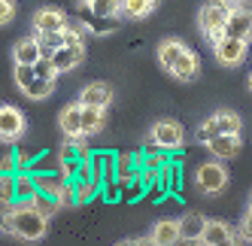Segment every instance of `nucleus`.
I'll list each match as a JSON object with an SVG mask.
<instances>
[{
  "instance_id": "f257e3e1",
  "label": "nucleus",
  "mask_w": 252,
  "mask_h": 246,
  "mask_svg": "<svg viewBox=\"0 0 252 246\" xmlns=\"http://www.w3.org/2000/svg\"><path fill=\"white\" fill-rule=\"evenodd\" d=\"M15 228H12V237H19L25 243H37L46 237L49 231V219L40 213L33 204H19L15 201Z\"/></svg>"
},
{
  "instance_id": "e433bc0d",
  "label": "nucleus",
  "mask_w": 252,
  "mask_h": 246,
  "mask_svg": "<svg viewBox=\"0 0 252 246\" xmlns=\"http://www.w3.org/2000/svg\"><path fill=\"white\" fill-rule=\"evenodd\" d=\"M33 76H37V73H33V64H15V85H19L22 92L31 85Z\"/></svg>"
},
{
  "instance_id": "c03bdc74",
  "label": "nucleus",
  "mask_w": 252,
  "mask_h": 246,
  "mask_svg": "<svg viewBox=\"0 0 252 246\" xmlns=\"http://www.w3.org/2000/svg\"><path fill=\"white\" fill-rule=\"evenodd\" d=\"M116 246H134V240H122V243H116Z\"/></svg>"
},
{
  "instance_id": "c756f323",
  "label": "nucleus",
  "mask_w": 252,
  "mask_h": 246,
  "mask_svg": "<svg viewBox=\"0 0 252 246\" xmlns=\"http://www.w3.org/2000/svg\"><path fill=\"white\" fill-rule=\"evenodd\" d=\"M55 201H58L61 207H76V177H64V183H61V188H58Z\"/></svg>"
},
{
  "instance_id": "a18cd8bd",
  "label": "nucleus",
  "mask_w": 252,
  "mask_h": 246,
  "mask_svg": "<svg viewBox=\"0 0 252 246\" xmlns=\"http://www.w3.org/2000/svg\"><path fill=\"white\" fill-rule=\"evenodd\" d=\"M246 85H249V92H252V73H249V79H246Z\"/></svg>"
},
{
  "instance_id": "f8f14e48",
  "label": "nucleus",
  "mask_w": 252,
  "mask_h": 246,
  "mask_svg": "<svg viewBox=\"0 0 252 246\" xmlns=\"http://www.w3.org/2000/svg\"><path fill=\"white\" fill-rule=\"evenodd\" d=\"M52 64H55V70L58 73H70V70H76L82 61H85V46H61V49H55L52 52Z\"/></svg>"
},
{
  "instance_id": "bb28decb",
  "label": "nucleus",
  "mask_w": 252,
  "mask_h": 246,
  "mask_svg": "<svg viewBox=\"0 0 252 246\" xmlns=\"http://www.w3.org/2000/svg\"><path fill=\"white\" fill-rule=\"evenodd\" d=\"M52 92H55V82H52V79H40V76H33L31 85L25 89V94L31 100H46V97H52Z\"/></svg>"
},
{
  "instance_id": "37998d69",
  "label": "nucleus",
  "mask_w": 252,
  "mask_h": 246,
  "mask_svg": "<svg viewBox=\"0 0 252 246\" xmlns=\"http://www.w3.org/2000/svg\"><path fill=\"white\" fill-rule=\"evenodd\" d=\"M134 246H158V243H155V240H152V237L146 234V237H140V240H134Z\"/></svg>"
},
{
  "instance_id": "f03ea898",
  "label": "nucleus",
  "mask_w": 252,
  "mask_h": 246,
  "mask_svg": "<svg viewBox=\"0 0 252 246\" xmlns=\"http://www.w3.org/2000/svg\"><path fill=\"white\" fill-rule=\"evenodd\" d=\"M228 12H231V6L225 3V0H210V3H204L201 9H197V28H201V33L207 37L210 46L225 37Z\"/></svg>"
},
{
  "instance_id": "5701e85b",
  "label": "nucleus",
  "mask_w": 252,
  "mask_h": 246,
  "mask_svg": "<svg viewBox=\"0 0 252 246\" xmlns=\"http://www.w3.org/2000/svg\"><path fill=\"white\" fill-rule=\"evenodd\" d=\"M43 58V52H40V46H37V40L33 37H28V40H19L12 46V61L15 64H37Z\"/></svg>"
},
{
  "instance_id": "7ed1b4c3",
  "label": "nucleus",
  "mask_w": 252,
  "mask_h": 246,
  "mask_svg": "<svg viewBox=\"0 0 252 246\" xmlns=\"http://www.w3.org/2000/svg\"><path fill=\"white\" fill-rule=\"evenodd\" d=\"M186 143V128L176 119H158L149 128L146 149H164V152H179Z\"/></svg>"
},
{
  "instance_id": "4be33fe9",
  "label": "nucleus",
  "mask_w": 252,
  "mask_h": 246,
  "mask_svg": "<svg viewBox=\"0 0 252 246\" xmlns=\"http://www.w3.org/2000/svg\"><path fill=\"white\" fill-rule=\"evenodd\" d=\"M155 6H158V0H122L119 15L122 19H131V22H140V19H146V15H152Z\"/></svg>"
},
{
  "instance_id": "39448f33",
  "label": "nucleus",
  "mask_w": 252,
  "mask_h": 246,
  "mask_svg": "<svg viewBox=\"0 0 252 246\" xmlns=\"http://www.w3.org/2000/svg\"><path fill=\"white\" fill-rule=\"evenodd\" d=\"M194 185H197V191H204V195H219V191H225V185H228V170L219 161H207V164L197 167Z\"/></svg>"
},
{
  "instance_id": "a211bd4d",
  "label": "nucleus",
  "mask_w": 252,
  "mask_h": 246,
  "mask_svg": "<svg viewBox=\"0 0 252 246\" xmlns=\"http://www.w3.org/2000/svg\"><path fill=\"white\" fill-rule=\"evenodd\" d=\"M149 237L158 243V246H173L179 237V219H158L155 225H152V231H149Z\"/></svg>"
},
{
  "instance_id": "473e14b6",
  "label": "nucleus",
  "mask_w": 252,
  "mask_h": 246,
  "mask_svg": "<svg viewBox=\"0 0 252 246\" xmlns=\"http://www.w3.org/2000/svg\"><path fill=\"white\" fill-rule=\"evenodd\" d=\"M31 204H33V207H37V210H40V213H43L46 219H52V216H55V213H58V210H61V204H58L55 198H52V195H43V191H40V195H37V198H33Z\"/></svg>"
},
{
  "instance_id": "4c0bfd02",
  "label": "nucleus",
  "mask_w": 252,
  "mask_h": 246,
  "mask_svg": "<svg viewBox=\"0 0 252 246\" xmlns=\"http://www.w3.org/2000/svg\"><path fill=\"white\" fill-rule=\"evenodd\" d=\"M19 170H22V164H19V158H15V149L0 155V173H19Z\"/></svg>"
},
{
  "instance_id": "49530a36",
  "label": "nucleus",
  "mask_w": 252,
  "mask_h": 246,
  "mask_svg": "<svg viewBox=\"0 0 252 246\" xmlns=\"http://www.w3.org/2000/svg\"><path fill=\"white\" fill-rule=\"evenodd\" d=\"M225 3H228V6H234V3H240V0H225Z\"/></svg>"
},
{
  "instance_id": "cd10ccee",
  "label": "nucleus",
  "mask_w": 252,
  "mask_h": 246,
  "mask_svg": "<svg viewBox=\"0 0 252 246\" xmlns=\"http://www.w3.org/2000/svg\"><path fill=\"white\" fill-rule=\"evenodd\" d=\"M61 33H64V43H67V46H85V33H88V31H85V25H82L79 19H70Z\"/></svg>"
},
{
  "instance_id": "2f4dec72",
  "label": "nucleus",
  "mask_w": 252,
  "mask_h": 246,
  "mask_svg": "<svg viewBox=\"0 0 252 246\" xmlns=\"http://www.w3.org/2000/svg\"><path fill=\"white\" fill-rule=\"evenodd\" d=\"M79 3H85L94 12H103V15H119L122 9V0H79Z\"/></svg>"
},
{
  "instance_id": "dca6fc26",
  "label": "nucleus",
  "mask_w": 252,
  "mask_h": 246,
  "mask_svg": "<svg viewBox=\"0 0 252 246\" xmlns=\"http://www.w3.org/2000/svg\"><path fill=\"white\" fill-rule=\"evenodd\" d=\"M197 73H201V55H197L194 49H186L183 58L176 61V67L170 70V76L179 79V82H194Z\"/></svg>"
},
{
  "instance_id": "79ce46f5",
  "label": "nucleus",
  "mask_w": 252,
  "mask_h": 246,
  "mask_svg": "<svg viewBox=\"0 0 252 246\" xmlns=\"http://www.w3.org/2000/svg\"><path fill=\"white\" fill-rule=\"evenodd\" d=\"M173 246H201V240H191V237H179Z\"/></svg>"
},
{
  "instance_id": "2eb2a0df",
  "label": "nucleus",
  "mask_w": 252,
  "mask_h": 246,
  "mask_svg": "<svg viewBox=\"0 0 252 246\" xmlns=\"http://www.w3.org/2000/svg\"><path fill=\"white\" fill-rule=\"evenodd\" d=\"M79 103L82 107H97V110H106L113 103V89L106 82H92L85 85L82 94H79Z\"/></svg>"
},
{
  "instance_id": "6ab92c4d",
  "label": "nucleus",
  "mask_w": 252,
  "mask_h": 246,
  "mask_svg": "<svg viewBox=\"0 0 252 246\" xmlns=\"http://www.w3.org/2000/svg\"><path fill=\"white\" fill-rule=\"evenodd\" d=\"M37 195H40V188H37V180H33V170L22 167L19 173H15V201H19V204H31Z\"/></svg>"
},
{
  "instance_id": "de8ad7c7",
  "label": "nucleus",
  "mask_w": 252,
  "mask_h": 246,
  "mask_svg": "<svg viewBox=\"0 0 252 246\" xmlns=\"http://www.w3.org/2000/svg\"><path fill=\"white\" fill-rule=\"evenodd\" d=\"M246 210H252V198H249V207H246Z\"/></svg>"
},
{
  "instance_id": "a19ab883",
  "label": "nucleus",
  "mask_w": 252,
  "mask_h": 246,
  "mask_svg": "<svg viewBox=\"0 0 252 246\" xmlns=\"http://www.w3.org/2000/svg\"><path fill=\"white\" fill-rule=\"evenodd\" d=\"M219 246H243V237H240V234H237V231H234V234H231V237H228V240H222V243H219Z\"/></svg>"
},
{
  "instance_id": "ea45409f",
  "label": "nucleus",
  "mask_w": 252,
  "mask_h": 246,
  "mask_svg": "<svg viewBox=\"0 0 252 246\" xmlns=\"http://www.w3.org/2000/svg\"><path fill=\"white\" fill-rule=\"evenodd\" d=\"M237 234L243 237V243H252V210H246V216L240 222V231Z\"/></svg>"
},
{
  "instance_id": "6e6552de",
  "label": "nucleus",
  "mask_w": 252,
  "mask_h": 246,
  "mask_svg": "<svg viewBox=\"0 0 252 246\" xmlns=\"http://www.w3.org/2000/svg\"><path fill=\"white\" fill-rule=\"evenodd\" d=\"M246 52H249V43L237 37H222L219 43H213V55L222 67H240L246 61Z\"/></svg>"
},
{
  "instance_id": "09e8293b",
  "label": "nucleus",
  "mask_w": 252,
  "mask_h": 246,
  "mask_svg": "<svg viewBox=\"0 0 252 246\" xmlns=\"http://www.w3.org/2000/svg\"><path fill=\"white\" fill-rule=\"evenodd\" d=\"M201 246H204V243H201Z\"/></svg>"
},
{
  "instance_id": "423d86ee",
  "label": "nucleus",
  "mask_w": 252,
  "mask_h": 246,
  "mask_svg": "<svg viewBox=\"0 0 252 246\" xmlns=\"http://www.w3.org/2000/svg\"><path fill=\"white\" fill-rule=\"evenodd\" d=\"M225 37H237V40H252V3L240 0L234 3L228 12V22H225Z\"/></svg>"
},
{
  "instance_id": "393cba45",
  "label": "nucleus",
  "mask_w": 252,
  "mask_h": 246,
  "mask_svg": "<svg viewBox=\"0 0 252 246\" xmlns=\"http://www.w3.org/2000/svg\"><path fill=\"white\" fill-rule=\"evenodd\" d=\"M103 131V110L82 107V137H94Z\"/></svg>"
},
{
  "instance_id": "9b49d317",
  "label": "nucleus",
  "mask_w": 252,
  "mask_h": 246,
  "mask_svg": "<svg viewBox=\"0 0 252 246\" xmlns=\"http://www.w3.org/2000/svg\"><path fill=\"white\" fill-rule=\"evenodd\" d=\"M158 185L164 195H179V185H183V155H173L170 161L161 167V177H158Z\"/></svg>"
},
{
  "instance_id": "c85d7f7f",
  "label": "nucleus",
  "mask_w": 252,
  "mask_h": 246,
  "mask_svg": "<svg viewBox=\"0 0 252 246\" xmlns=\"http://www.w3.org/2000/svg\"><path fill=\"white\" fill-rule=\"evenodd\" d=\"M97 195H100V185L97 183H92V180H76V207L92 204Z\"/></svg>"
},
{
  "instance_id": "4468645a",
  "label": "nucleus",
  "mask_w": 252,
  "mask_h": 246,
  "mask_svg": "<svg viewBox=\"0 0 252 246\" xmlns=\"http://www.w3.org/2000/svg\"><path fill=\"white\" fill-rule=\"evenodd\" d=\"M58 125L67 134V140H82V103H67L58 116Z\"/></svg>"
},
{
  "instance_id": "1a4fd4ad",
  "label": "nucleus",
  "mask_w": 252,
  "mask_h": 246,
  "mask_svg": "<svg viewBox=\"0 0 252 246\" xmlns=\"http://www.w3.org/2000/svg\"><path fill=\"white\" fill-rule=\"evenodd\" d=\"M25 131H28L25 113L9 107V103H3V107H0V140H3V143H15Z\"/></svg>"
},
{
  "instance_id": "72a5a7b5",
  "label": "nucleus",
  "mask_w": 252,
  "mask_h": 246,
  "mask_svg": "<svg viewBox=\"0 0 252 246\" xmlns=\"http://www.w3.org/2000/svg\"><path fill=\"white\" fill-rule=\"evenodd\" d=\"M0 204H15V173H0Z\"/></svg>"
},
{
  "instance_id": "0eeeda50",
  "label": "nucleus",
  "mask_w": 252,
  "mask_h": 246,
  "mask_svg": "<svg viewBox=\"0 0 252 246\" xmlns=\"http://www.w3.org/2000/svg\"><path fill=\"white\" fill-rule=\"evenodd\" d=\"M76 19L85 25L88 33H94V37H106V33H116L119 31V19H122V15H103V12H94V9H88L85 3H79Z\"/></svg>"
},
{
  "instance_id": "9d476101",
  "label": "nucleus",
  "mask_w": 252,
  "mask_h": 246,
  "mask_svg": "<svg viewBox=\"0 0 252 246\" xmlns=\"http://www.w3.org/2000/svg\"><path fill=\"white\" fill-rule=\"evenodd\" d=\"M207 149L213 152L216 161H231V158L240 155L243 140H240V134H219V137H213L207 143Z\"/></svg>"
},
{
  "instance_id": "ddd939ff",
  "label": "nucleus",
  "mask_w": 252,
  "mask_h": 246,
  "mask_svg": "<svg viewBox=\"0 0 252 246\" xmlns=\"http://www.w3.org/2000/svg\"><path fill=\"white\" fill-rule=\"evenodd\" d=\"M82 152H79V140H67L58 149V173L61 177H76V170L82 164Z\"/></svg>"
},
{
  "instance_id": "c9c22d12",
  "label": "nucleus",
  "mask_w": 252,
  "mask_h": 246,
  "mask_svg": "<svg viewBox=\"0 0 252 246\" xmlns=\"http://www.w3.org/2000/svg\"><path fill=\"white\" fill-rule=\"evenodd\" d=\"M146 191H149V188H146V183H143V180L137 177L134 183H128V185H125V191H122V198L128 201V204H137V201H140L143 195H146Z\"/></svg>"
},
{
  "instance_id": "aec40b11",
  "label": "nucleus",
  "mask_w": 252,
  "mask_h": 246,
  "mask_svg": "<svg viewBox=\"0 0 252 246\" xmlns=\"http://www.w3.org/2000/svg\"><path fill=\"white\" fill-rule=\"evenodd\" d=\"M231 234H234V228H231L228 222H222V219H207L204 234H201V243H204V246H219V243L228 240Z\"/></svg>"
},
{
  "instance_id": "7c9ffc66",
  "label": "nucleus",
  "mask_w": 252,
  "mask_h": 246,
  "mask_svg": "<svg viewBox=\"0 0 252 246\" xmlns=\"http://www.w3.org/2000/svg\"><path fill=\"white\" fill-rule=\"evenodd\" d=\"M100 198L106 204H116L122 198V183L116 180V173H110V177H103V185H100Z\"/></svg>"
},
{
  "instance_id": "20e7f679",
  "label": "nucleus",
  "mask_w": 252,
  "mask_h": 246,
  "mask_svg": "<svg viewBox=\"0 0 252 246\" xmlns=\"http://www.w3.org/2000/svg\"><path fill=\"white\" fill-rule=\"evenodd\" d=\"M219 134H243V122L237 113H231V110H219V113H213L207 116V122H201V128L194 131V140L201 146H207L213 137H219Z\"/></svg>"
},
{
  "instance_id": "f704fd0d",
  "label": "nucleus",
  "mask_w": 252,
  "mask_h": 246,
  "mask_svg": "<svg viewBox=\"0 0 252 246\" xmlns=\"http://www.w3.org/2000/svg\"><path fill=\"white\" fill-rule=\"evenodd\" d=\"M33 73H37L40 79H52V82H58V76H61L58 70H55V64H52V58H49V55H43L37 64H33Z\"/></svg>"
},
{
  "instance_id": "58836bf2",
  "label": "nucleus",
  "mask_w": 252,
  "mask_h": 246,
  "mask_svg": "<svg viewBox=\"0 0 252 246\" xmlns=\"http://www.w3.org/2000/svg\"><path fill=\"white\" fill-rule=\"evenodd\" d=\"M15 19V0H0V28H6Z\"/></svg>"
},
{
  "instance_id": "412c9836",
  "label": "nucleus",
  "mask_w": 252,
  "mask_h": 246,
  "mask_svg": "<svg viewBox=\"0 0 252 246\" xmlns=\"http://www.w3.org/2000/svg\"><path fill=\"white\" fill-rule=\"evenodd\" d=\"M186 49H189V46H186L183 40H164V43L158 46V64L170 73V70L176 67V61L183 58V52H186Z\"/></svg>"
},
{
  "instance_id": "a878e982",
  "label": "nucleus",
  "mask_w": 252,
  "mask_h": 246,
  "mask_svg": "<svg viewBox=\"0 0 252 246\" xmlns=\"http://www.w3.org/2000/svg\"><path fill=\"white\" fill-rule=\"evenodd\" d=\"M33 40H37V46H40L43 55H52L55 49L64 46V33L61 31H37V33H33Z\"/></svg>"
},
{
  "instance_id": "f3484780",
  "label": "nucleus",
  "mask_w": 252,
  "mask_h": 246,
  "mask_svg": "<svg viewBox=\"0 0 252 246\" xmlns=\"http://www.w3.org/2000/svg\"><path fill=\"white\" fill-rule=\"evenodd\" d=\"M67 12L58 9V6H43L37 9V15H33V31H64L67 25Z\"/></svg>"
},
{
  "instance_id": "b1692460",
  "label": "nucleus",
  "mask_w": 252,
  "mask_h": 246,
  "mask_svg": "<svg viewBox=\"0 0 252 246\" xmlns=\"http://www.w3.org/2000/svg\"><path fill=\"white\" fill-rule=\"evenodd\" d=\"M204 225H207V219L201 213H183V216H179V234L191 237V240H201Z\"/></svg>"
}]
</instances>
